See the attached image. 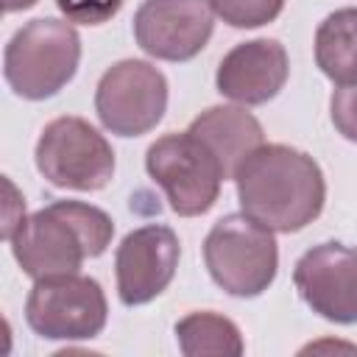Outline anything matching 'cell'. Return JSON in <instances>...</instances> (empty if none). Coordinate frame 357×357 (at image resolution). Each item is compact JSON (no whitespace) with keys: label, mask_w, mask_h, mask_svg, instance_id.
Listing matches in <instances>:
<instances>
[{"label":"cell","mask_w":357,"mask_h":357,"mask_svg":"<svg viewBox=\"0 0 357 357\" xmlns=\"http://www.w3.org/2000/svg\"><path fill=\"white\" fill-rule=\"evenodd\" d=\"M240 209L271 231H301L310 226L326 201L321 165L282 142L259 145L234 170Z\"/></svg>","instance_id":"cell-1"},{"label":"cell","mask_w":357,"mask_h":357,"mask_svg":"<svg viewBox=\"0 0 357 357\" xmlns=\"http://www.w3.org/2000/svg\"><path fill=\"white\" fill-rule=\"evenodd\" d=\"M114 237L112 218L84 201H53L22 218L8 237L11 254L31 279L78 273L84 259L100 257Z\"/></svg>","instance_id":"cell-2"},{"label":"cell","mask_w":357,"mask_h":357,"mask_svg":"<svg viewBox=\"0 0 357 357\" xmlns=\"http://www.w3.org/2000/svg\"><path fill=\"white\" fill-rule=\"evenodd\" d=\"M81 61V36L70 20L39 17L25 22L3 50V75L14 95L45 100L61 92Z\"/></svg>","instance_id":"cell-3"},{"label":"cell","mask_w":357,"mask_h":357,"mask_svg":"<svg viewBox=\"0 0 357 357\" xmlns=\"http://www.w3.org/2000/svg\"><path fill=\"white\" fill-rule=\"evenodd\" d=\"M204 265L223 293L257 298L273 284L279 271L276 237L245 212L223 215L204 240Z\"/></svg>","instance_id":"cell-4"},{"label":"cell","mask_w":357,"mask_h":357,"mask_svg":"<svg viewBox=\"0 0 357 357\" xmlns=\"http://www.w3.org/2000/svg\"><path fill=\"white\" fill-rule=\"evenodd\" d=\"M36 170L59 190L98 192L114 176V151L109 139L84 117H56L36 139Z\"/></svg>","instance_id":"cell-5"},{"label":"cell","mask_w":357,"mask_h":357,"mask_svg":"<svg viewBox=\"0 0 357 357\" xmlns=\"http://www.w3.org/2000/svg\"><path fill=\"white\" fill-rule=\"evenodd\" d=\"M148 176L165 190L170 209L181 218L206 215L226 181L218 156L190 131L165 134L145 151Z\"/></svg>","instance_id":"cell-6"},{"label":"cell","mask_w":357,"mask_h":357,"mask_svg":"<svg viewBox=\"0 0 357 357\" xmlns=\"http://www.w3.org/2000/svg\"><path fill=\"white\" fill-rule=\"evenodd\" d=\"M109 304L92 276L59 273L33 279L25 321L45 340H92L103 332Z\"/></svg>","instance_id":"cell-7"},{"label":"cell","mask_w":357,"mask_h":357,"mask_svg":"<svg viewBox=\"0 0 357 357\" xmlns=\"http://www.w3.org/2000/svg\"><path fill=\"white\" fill-rule=\"evenodd\" d=\"M95 112L103 128L117 137L148 134L167 112V78L142 59H123L100 75Z\"/></svg>","instance_id":"cell-8"},{"label":"cell","mask_w":357,"mask_h":357,"mask_svg":"<svg viewBox=\"0 0 357 357\" xmlns=\"http://www.w3.org/2000/svg\"><path fill=\"white\" fill-rule=\"evenodd\" d=\"M181 243L165 223H148L128 231L114 251L117 296L126 307L153 301L176 276Z\"/></svg>","instance_id":"cell-9"},{"label":"cell","mask_w":357,"mask_h":357,"mask_svg":"<svg viewBox=\"0 0 357 357\" xmlns=\"http://www.w3.org/2000/svg\"><path fill=\"white\" fill-rule=\"evenodd\" d=\"M131 28L142 53L162 61H190L206 47L215 14L206 0H142Z\"/></svg>","instance_id":"cell-10"},{"label":"cell","mask_w":357,"mask_h":357,"mask_svg":"<svg viewBox=\"0 0 357 357\" xmlns=\"http://www.w3.org/2000/svg\"><path fill=\"white\" fill-rule=\"evenodd\" d=\"M301 301L332 324H357V248L321 243L304 251L293 268Z\"/></svg>","instance_id":"cell-11"},{"label":"cell","mask_w":357,"mask_h":357,"mask_svg":"<svg viewBox=\"0 0 357 357\" xmlns=\"http://www.w3.org/2000/svg\"><path fill=\"white\" fill-rule=\"evenodd\" d=\"M290 75V59L276 39H251L234 45L218 64L215 86L223 98L240 106L273 100Z\"/></svg>","instance_id":"cell-12"},{"label":"cell","mask_w":357,"mask_h":357,"mask_svg":"<svg viewBox=\"0 0 357 357\" xmlns=\"http://www.w3.org/2000/svg\"><path fill=\"white\" fill-rule=\"evenodd\" d=\"M187 131L218 156L226 178H234L237 165L251 151L265 145V131L245 106H209L190 123Z\"/></svg>","instance_id":"cell-13"},{"label":"cell","mask_w":357,"mask_h":357,"mask_svg":"<svg viewBox=\"0 0 357 357\" xmlns=\"http://www.w3.org/2000/svg\"><path fill=\"white\" fill-rule=\"evenodd\" d=\"M315 64L337 86L357 84V8H337L315 31Z\"/></svg>","instance_id":"cell-14"},{"label":"cell","mask_w":357,"mask_h":357,"mask_svg":"<svg viewBox=\"0 0 357 357\" xmlns=\"http://www.w3.org/2000/svg\"><path fill=\"white\" fill-rule=\"evenodd\" d=\"M176 340H178L181 354L187 357H204V354L240 357L245 351L237 324L209 310L190 312L181 321H176Z\"/></svg>","instance_id":"cell-15"},{"label":"cell","mask_w":357,"mask_h":357,"mask_svg":"<svg viewBox=\"0 0 357 357\" xmlns=\"http://www.w3.org/2000/svg\"><path fill=\"white\" fill-rule=\"evenodd\" d=\"M206 3H209L212 14L220 17L231 28L268 25L284 8V0H206Z\"/></svg>","instance_id":"cell-16"},{"label":"cell","mask_w":357,"mask_h":357,"mask_svg":"<svg viewBox=\"0 0 357 357\" xmlns=\"http://www.w3.org/2000/svg\"><path fill=\"white\" fill-rule=\"evenodd\" d=\"M56 8L70 22L103 25V22H109L123 8V0H56Z\"/></svg>","instance_id":"cell-17"},{"label":"cell","mask_w":357,"mask_h":357,"mask_svg":"<svg viewBox=\"0 0 357 357\" xmlns=\"http://www.w3.org/2000/svg\"><path fill=\"white\" fill-rule=\"evenodd\" d=\"M329 114L337 134L349 142H357V84L337 86L329 98Z\"/></svg>","instance_id":"cell-18"},{"label":"cell","mask_w":357,"mask_h":357,"mask_svg":"<svg viewBox=\"0 0 357 357\" xmlns=\"http://www.w3.org/2000/svg\"><path fill=\"white\" fill-rule=\"evenodd\" d=\"M39 0H3V11L6 14H14V11H25V8H33Z\"/></svg>","instance_id":"cell-19"}]
</instances>
